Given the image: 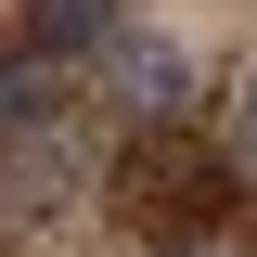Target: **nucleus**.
<instances>
[{
  "label": "nucleus",
  "instance_id": "nucleus-5",
  "mask_svg": "<svg viewBox=\"0 0 257 257\" xmlns=\"http://www.w3.org/2000/svg\"><path fill=\"white\" fill-rule=\"evenodd\" d=\"M231 155L257 167V64H244V77H231Z\"/></svg>",
  "mask_w": 257,
  "mask_h": 257
},
{
  "label": "nucleus",
  "instance_id": "nucleus-3",
  "mask_svg": "<svg viewBox=\"0 0 257 257\" xmlns=\"http://www.w3.org/2000/svg\"><path fill=\"white\" fill-rule=\"evenodd\" d=\"M103 39H116V0H26V52H103Z\"/></svg>",
  "mask_w": 257,
  "mask_h": 257
},
{
  "label": "nucleus",
  "instance_id": "nucleus-6",
  "mask_svg": "<svg viewBox=\"0 0 257 257\" xmlns=\"http://www.w3.org/2000/svg\"><path fill=\"white\" fill-rule=\"evenodd\" d=\"M155 257H244L231 231H193V244H155Z\"/></svg>",
  "mask_w": 257,
  "mask_h": 257
},
{
  "label": "nucleus",
  "instance_id": "nucleus-1",
  "mask_svg": "<svg viewBox=\"0 0 257 257\" xmlns=\"http://www.w3.org/2000/svg\"><path fill=\"white\" fill-rule=\"evenodd\" d=\"M231 180H244V155H206L193 128H142V142L116 155V206H128L142 231H167V244H193V231L219 219Z\"/></svg>",
  "mask_w": 257,
  "mask_h": 257
},
{
  "label": "nucleus",
  "instance_id": "nucleus-2",
  "mask_svg": "<svg viewBox=\"0 0 257 257\" xmlns=\"http://www.w3.org/2000/svg\"><path fill=\"white\" fill-rule=\"evenodd\" d=\"M103 90H116L128 128H193V52H180V39L116 26V39H103Z\"/></svg>",
  "mask_w": 257,
  "mask_h": 257
},
{
  "label": "nucleus",
  "instance_id": "nucleus-4",
  "mask_svg": "<svg viewBox=\"0 0 257 257\" xmlns=\"http://www.w3.org/2000/svg\"><path fill=\"white\" fill-rule=\"evenodd\" d=\"M64 116V64L52 52H13V77H0V128H52Z\"/></svg>",
  "mask_w": 257,
  "mask_h": 257
}]
</instances>
